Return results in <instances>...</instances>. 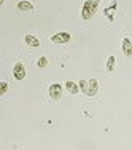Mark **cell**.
<instances>
[{
  "label": "cell",
  "instance_id": "cell-5",
  "mask_svg": "<svg viewBox=\"0 0 132 150\" xmlns=\"http://www.w3.org/2000/svg\"><path fill=\"white\" fill-rule=\"evenodd\" d=\"M51 40L54 42V43H67V42L70 40V34H67V32H60V34L53 35Z\"/></svg>",
  "mask_w": 132,
  "mask_h": 150
},
{
  "label": "cell",
  "instance_id": "cell-11",
  "mask_svg": "<svg viewBox=\"0 0 132 150\" xmlns=\"http://www.w3.org/2000/svg\"><path fill=\"white\" fill-rule=\"evenodd\" d=\"M8 91V83L6 81H0V96H3Z\"/></svg>",
  "mask_w": 132,
  "mask_h": 150
},
{
  "label": "cell",
  "instance_id": "cell-13",
  "mask_svg": "<svg viewBox=\"0 0 132 150\" xmlns=\"http://www.w3.org/2000/svg\"><path fill=\"white\" fill-rule=\"evenodd\" d=\"M3 2H5V0H0V5H2V3H3Z\"/></svg>",
  "mask_w": 132,
  "mask_h": 150
},
{
  "label": "cell",
  "instance_id": "cell-9",
  "mask_svg": "<svg viewBox=\"0 0 132 150\" xmlns=\"http://www.w3.org/2000/svg\"><path fill=\"white\" fill-rule=\"evenodd\" d=\"M65 88L69 90V93H72V94H77V93L80 91L78 85H77V83H73V81H67V83H65Z\"/></svg>",
  "mask_w": 132,
  "mask_h": 150
},
{
  "label": "cell",
  "instance_id": "cell-2",
  "mask_svg": "<svg viewBox=\"0 0 132 150\" xmlns=\"http://www.w3.org/2000/svg\"><path fill=\"white\" fill-rule=\"evenodd\" d=\"M78 88H80L84 94L94 96L95 93H97V90H99V85H97V80L91 78V80H81L80 85H78Z\"/></svg>",
  "mask_w": 132,
  "mask_h": 150
},
{
  "label": "cell",
  "instance_id": "cell-4",
  "mask_svg": "<svg viewBox=\"0 0 132 150\" xmlns=\"http://www.w3.org/2000/svg\"><path fill=\"white\" fill-rule=\"evenodd\" d=\"M13 75H15L16 80H22V78L26 77V69H24V66L21 62L15 64V67H13Z\"/></svg>",
  "mask_w": 132,
  "mask_h": 150
},
{
  "label": "cell",
  "instance_id": "cell-6",
  "mask_svg": "<svg viewBox=\"0 0 132 150\" xmlns=\"http://www.w3.org/2000/svg\"><path fill=\"white\" fill-rule=\"evenodd\" d=\"M123 51H124V54H126L127 58L132 56V43H131L129 38H123Z\"/></svg>",
  "mask_w": 132,
  "mask_h": 150
},
{
  "label": "cell",
  "instance_id": "cell-7",
  "mask_svg": "<svg viewBox=\"0 0 132 150\" xmlns=\"http://www.w3.org/2000/svg\"><path fill=\"white\" fill-rule=\"evenodd\" d=\"M32 8H34V5L30 2H27V0H21L18 3V10H21V11H30Z\"/></svg>",
  "mask_w": 132,
  "mask_h": 150
},
{
  "label": "cell",
  "instance_id": "cell-8",
  "mask_svg": "<svg viewBox=\"0 0 132 150\" xmlns=\"http://www.w3.org/2000/svg\"><path fill=\"white\" fill-rule=\"evenodd\" d=\"M26 43L29 46H34V48H37L38 45H40V40H38L37 37H34V35H26Z\"/></svg>",
  "mask_w": 132,
  "mask_h": 150
},
{
  "label": "cell",
  "instance_id": "cell-1",
  "mask_svg": "<svg viewBox=\"0 0 132 150\" xmlns=\"http://www.w3.org/2000/svg\"><path fill=\"white\" fill-rule=\"evenodd\" d=\"M99 3H100V0H86L83 5V10H81V18L83 19H91L92 16H94V13L97 11L99 8Z\"/></svg>",
  "mask_w": 132,
  "mask_h": 150
},
{
  "label": "cell",
  "instance_id": "cell-3",
  "mask_svg": "<svg viewBox=\"0 0 132 150\" xmlns=\"http://www.w3.org/2000/svg\"><path fill=\"white\" fill-rule=\"evenodd\" d=\"M49 96H51L53 101H58L60 99V96H62V86H60L59 83H54L49 86Z\"/></svg>",
  "mask_w": 132,
  "mask_h": 150
},
{
  "label": "cell",
  "instance_id": "cell-12",
  "mask_svg": "<svg viewBox=\"0 0 132 150\" xmlns=\"http://www.w3.org/2000/svg\"><path fill=\"white\" fill-rule=\"evenodd\" d=\"M48 66V59L45 58V56H41L40 59H38V67H46Z\"/></svg>",
  "mask_w": 132,
  "mask_h": 150
},
{
  "label": "cell",
  "instance_id": "cell-10",
  "mask_svg": "<svg viewBox=\"0 0 132 150\" xmlns=\"http://www.w3.org/2000/svg\"><path fill=\"white\" fill-rule=\"evenodd\" d=\"M113 67H115V56H110L108 61H107V70H108V72H112Z\"/></svg>",
  "mask_w": 132,
  "mask_h": 150
}]
</instances>
